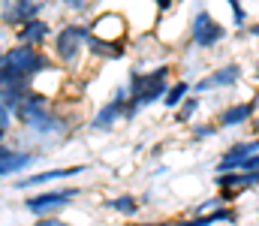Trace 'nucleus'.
I'll return each mask as SVG.
<instances>
[{"mask_svg":"<svg viewBox=\"0 0 259 226\" xmlns=\"http://www.w3.org/2000/svg\"><path fill=\"white\" fill-rule=\"evenodd\" d=\"M169 84H172V64H160L154 70L133 67L130 78H127L130 100H127V106H124V121H133L142 109H148L154 103H163Z\"/></svg>","mask_w":259,"mask_h":226,"instance_id":"1","label":"nucleus"},{"mask_svg":"<svg viewBox=\"0 0 259 226\" xmlns=\"http://www.w3.org/2000/svg\"><path fill=\"white\" fill-rule=\"evenodd\" d=\"M52 58L55 64H64V67H78L81 55L88 52V24L81 21H66L58 27V33L52 36Z\"/></svg>","mask_w":259,"mask_h":226,"instance_id":"2","label":"nucleus"},{"mask_svg":"<svg viewBox=\"0 0 259 226\" xmlns=\"http://www.w3.org/2000/svg\"><path fill=\"white\" fill-rule=\"evenodd\" d=\"M78 196H81V187H52V190L24 196V211L30 217H55L66 211Z\"/></svg>","mask_w":259,"mask_h":226,"instance_id":"3","label":"nucleus"},{"mask_svg":"<svg viewBox=\"0 0 259 226\" xmlns=\"http://www.w3.org/2000/svg\"><path fill=\"white\" fill-rule=\"evenodd\" d=\"M55 0H0V24L6 27H21L33 18H42V12Z\"/></svg>","mask_w":259,"mask_h":226,"instance_id":"4","label":"nucleus"},{"mask_svg":"<svg viewBox=\"0 0 259 226\" xmlns=\"http://www.w3.org/2000/svg\"><path fill=\"white\" fill-rule=\"evenodd\" d=\"M223 39H226V27L211 15V9H199L193 15V21H190V42L196 49L208 52V49L220 46Z\"/></svg>","mask_w":259,"mask_h":226,"instance_id":"5","label":"nucleus"},{"mask_svg":"<svg viewBox=\"0 0 259 226\" xmlns=\"http://www.w3.org/2000/svg\"><path fill=\"white\" fill-rule=\"evenodd\" d=\"M127 100H130L127 84H118V87H115V94H112V100H109L106 106H100V109H97V115L91 118V130L106 133V130H112L118 121H124V106H127Z\"/></svg>","mask_w":259,"mask_h":226,"instance_id":"6","label":"nucleus"},{"mask_svg":"<svg viewBox=\"0 0 259 226\" xmlns=\"http://www.w3.org/2000/svg\"><path fill=\"white\" fill-rule=\"evenodd\" d=\"M238 81H241V64H223L217 70H211L205 78H199L193 84V94L202 97L208 91H226V87H235Z\"/></svg>","mask_w":259,"mask_h":226,"instance_id":"7","label":"nucleus"},{"mask_svg":"<svg viewBox=\"0 0 259 226\" xmlns=\"http://www.w3.org/2000/svg\"><path fill=\"white\" fill-rule=\"evenodd\" d=\"M253 154H259V136H253V139H238V142H232L229 148L220 154L214 172H217V175H223V172H238L241 163H244L247 157H253Z\"/></svg>","mask_w":259,"mask_h":226,"instance_id":"8","label":"nucleus"},{"mask_svg":"<svg viewBox=\"0 0 259 226\" xmlns=\"http://www.w3.org/2000/svg\"><path fill=\"white\" fill-rule=\"evenodd\" d=\"M84 172H88V163H75V166H55V169H42V172H36V175L18 178V181H15V190H33V187L52 184V181H66V178H75V175H84Z\"/></svg>","mask_w":259,"mask_h":226,"instance_id":"9","label":"nucleus"},{"mask_svg":"<svg viewBox=\"0 0 259 226\" xmlns=\"http://www.w3.org/2000/svg\"><path fill=\"white\" fill-rule=\"evenodd\" d=\"M256 103H259V97L244 100V103H232V106H226V109L217 112L214 124H217L220 130H235V127H244V124H253V118L259 115Z\"/></svg>","mask_w":259,"mask_h":226,"instance_id":"10","label":"nucleus"},{"mask_svg":"<svg viewBox=\"0 0 259 226\" xmlns=\"http://www.w3.org/2000/svg\"><path fill=\"white\" fill-rule=\"evenodd\" d=\"M55 30L46 18H33L21 27H15V46H30V49H46L52 42Z\"/></svg>","mask_w":259,"mask_h":226,"instance_id":"11","label":"nucleus"},{"mask_svg":"<svg viewBox=\"0 0 259 226\" xmlns=\"http://www.w3.org/2000/svg\"><path fill=\"white\" fill-rule=\"evenodd\" d=\"M238 211L232 205H220L217 211L211 214H187V217H178L175 226H217V223H238Z\"/></svg>","mask_w":259,"mask_h":226,"instance_id":"12","label":"nucleus"},{"mask_svg":"<svg viewBox=\"0 0 259 226\" xmlns=\"http://www.w3.org/2000/svg\"><path fill=\"white\" fill-rule=\"evenodd\" d=\"M36 160H39V154H36V151L15 148L9 157H3V160H0V181H3V178H15V175H21V172H27Z\"/></svg>","mask_w":259,"mask_h":226,"instance_id":"13","label":"nucleus"},{"mask_svg":"<svg viewBox=\"0 0 259 226\" xmlns=\"http://www.w3.org/2000/svg\"><path fill=\"white\" fill-rule=\"evenodd\" d=\"M214 187L217 190H232V193H244V190H253L259 187L256 175H247V172H223L214 178Z\"/></svg>","mask_w":259,"mask_h":226,"instance_id":"14","label":"nucleus"},{"mask_svg":"<svg viewBox=\"0 0 259 226\" xmlns=\"http://www.w3.org/2000/svg\"><path fill=\"white\" fill-rule=\"evenodd\" d=\"M193 94V84L190 81H184V78H178V81H172L169 84V91H166V97H163V106L169 109V112H175L187 97Z\"/></svg>","mask_w":259,"mask_h":226,"instance_id":"15","label":"nucleus"},{"mask_svg":"<svg viewBox=\"0 0 259 226\" xmlns=\"http://www.w3.org/2000/svg\"><path fill=\"white\" fill-rule=\"evenodd\" d=\"M106 208H109V211H115V214H121V217H136V214L142 211V205H139V199H136L133 193H121V196L109 199V202H106Z\"/></svg>","mask_w":259,"mask_h":226,"instance_id":"16","label":"nucleus"},{"mask_svg":"<svg viewBox=\"0 0 259 226\" xmlns=\"http://www.w3.org/2000/svg\"><path fill=\"white\" fill-rule=\"evenodd\" d=\"M196 112H199V97L190 94V97L175 109V121H178V124H190V121L196 118Z\"/></svg>","mask_w":259,"mask_h":226,"instance_id":"17","label":"nucleus"},{"mask_svg":"<svg viewBox=\"0 0 259 226\" xmlns=\"http://www.w3.org/2000/svg\"><path fill=\"white\" fill-rule=\"evenodd\" d=\"M220 133V127L214 124V121H205V124H193L190 127V139L193 142H208V139H214Z\"/></svg>","mask_w":259,"mask_h":226,"instance_id":"18","label":"nucleus"},{"mask_svg":"<svg viewBox=\"0 0 259 226\" xmlns=\"http://www.w3.org/2000/svg\"><path fill=\"white\" fill-rule=\"evenodd\" d=\"M226 6L232 9V24H235L238 30H244V27H247V9L241 6V0H226Z\"/></svg>","mask_w":259,"mask_h":226,"instance_id":"19","label":"nucleus"},{"mask_svg":"<svg viewBox=\"0 0 259 226\" xmlns=\"http://www.w3.org/2000/svg\"><path fill=\"white\" fill-rule=\"evenodd\" d=\"M69 12H75V15H81V12H88V6H91V0H61Z\"/></svg>","mask_w":259,"mask_h":226,"instance_id":"20","label":"nucleus"},{"mask_svg":"<svg viewBox=\"0 0 259 226\" xmlns=\"http://www.w3.org/2000/svg\"><path fill=\"white\" fill-rule=\"evenodd\" d=\"M238 172H247V175H259V154L247 157V160L241 163V169H238Z\"/></svg>","mask_w":259,"mask_h":226,"instance_id":"21","label":"nucleus"},{"mask_svg":"<svg viewBox=\"0 0 259 226\" xmlns=\"http://www.w3.org/2000/svg\"><path fill=\"white\" fill-rule=\"evenodd\" d=\"M244 33H247V36H253V39H259V21L247 24V27H244Z\"/></svg>","mask_w":259,"mask_h":226,"instance_id":"22","label":"nucleus"},{"mask_svg":"<svg viewBox=\"0 0 259 226\" xmlns=\"http://www.w3.org/2000/svg\"><path fill=\"white\" fill-rule=\"evenodd\" d=\"M12 151H15V145H9V142H0V160H3V157H9Z\"/></svg>","mask_w":259,"mask_h":226,"instance_id":"23","label":"nucleus"},{"mask_svg":"<svg viewBox=\"0 0 259 226\" xmlns=\"http://www.w3.org/2000/svg\"><path fill=\"white\" fill-rule=\"evenodd\" d=\"M157 3V9H169V6H175V0H154Z\"/></svg>","mask_w":259,"mask_h":226,"instance_id":"24","label":"nucleus"},{"mask_svg":"<svg viewBox=\"0 0 259 226\" xmlns=\"http://www.w3.org/2000/svg\"><path fill=\"white\" fill-rule=\"evenodd\" d=\"M0 142H9V130H3V127H0Z\"/></svg>","mask_w":259,"mask_h":226,"instance_id":"25","label":"nucleus"},{"mask_svg":"<svg viewBox=\"0 0 259 226\" xmlns=\"http://www.w3.org/2000/svg\"><path fill=\"white\" fill-rule=\"evenodd\" d=\"M253 127H256V130H259V115H256V118H253Z\"/></svg>","mask_w":259,"mask_h":226,"instance_id":"26","label":"nucleus"},{"mask_svg":"<svg viewBox=\"0 0 259 226\" xmlns=\"http://www.w3.org/2000/svg\"><path fill=\"white\" fill-rule=\"evenodd\" d=\"M3 52H6V49H0V61H3Z\"/></svg>","mask_w":259,"mask_h":226,"instance_id":"27","label":"nucleus"},{"mask_svg":"<svg viewBox=\"0 0 259 226\" xmlns=\"http://www.w3.org/2000/svg\"><path fill=\"white\" fill-rule=\"evenodd\" d=\"M256 67H259V64H256ZM256 78H259V70H256Z\"/></svg>","mask_w":259,"mask_h":226,"instance_id":"28","label":"nucleus"}]
</instances>
